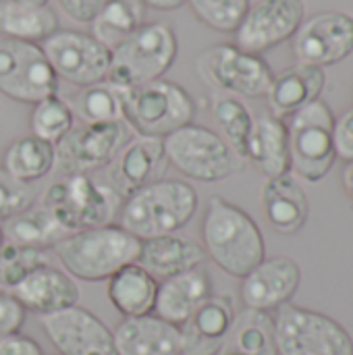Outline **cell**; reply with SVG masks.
Instances as JSON below:
<instances>
[{"instance_id":"46","label":"cell","mask_w":353,"mask_h":355,"mask_svg":"<svg viewBox=\"0 0 353 355\" xmlns=\"http://www.w3.org/2000/svg\"><path fill=\"white\" fill-rule=\"evenodd\" d=\"M4 241H6V239H4V233H2V225H0V250H2V245H4Z\"/></svg>"},{"instance_id":"4","label":"cell","mask_w":353,"mask_h":355,"mask_svg":"<svg viewBox=\"0 0 353 355\" xmlns=\"http://www.w3.org/2000/svg\"><path fill=\"white\" fill-rule=\"evenodd\" d=\"M179 52L175 29L164 21H146L123 44L110 50L106 81L121 92L162 79Z\"/></svg>"},{"instance_id":"29","label":"cell","mask_w":353,"mask_h":355,"mask_svg":"<svg viewBox=\"0 0 353 355\" xmlns=\"http://www.w3.org/2000/svg\"><path fill=\"white\" fill-rule=\"evenodd\" d=\"M56 166V146L25 135L15 139L2 156V168L23 185H31L46 175H50Z\"/></svg>"},{"instance_id":"33","label":"cell","mask_w":353,"mask_h":355,"mask_svg":"<svg viewBox=\"0 0 353 355\" xmlns=\"http://www.w3.org/2000/svg\"><path fill=\"white\" fill-rule=\"evenodd\" d=\"M71 108L75 116L83 123H121L125 121L123 108V92L110 85L108 81H100L94 85L79 87L73 96Z\"/></svg>"},{"instance_id":"21","label":"cell","mask_w":353,"mask_h":355,"mask_svg":"<svg viewBox=\"0 0 353 355\" xmlns=\"http://www.w3.org/2000/svg\"><path fill=\"white\" fill-rule=\"evenodd\" d=\"M235 316L233 297L227 293H212L181 327L185 355H218Z\"/></svg>"},{"instance_id":"13","label":"cell","mask_w":353,"mask_h":355,"mask_svg":"<svg viewBox=\"0 0 353 355\" xmlns=\"http://www.w3.org/2000/svg\"><path fill=\"white\" fill-rule=\"evenodd\" d=\"M129 125L121 123H81L56 144V166L69 173H94L110 166L121 148L129 141Z\"/></svg>"},{"instance_id":"31","label":"cell","mask_w":353,"mask_h":355,"mask_svg":"<svg viewBox=\"0 0 353 355\" xmlns=\"http://www.w3.org/2000/svg\"><path fill=\"white\" fill-rule=\"evenodd\" d=\"M144 23L146 6L139 0H106L92 21V35L112 50Z\"/></svg>"},{"instance_id":"40","label":"cell","mask_w":353,"mask_h":355,"mask_svg":"<svg viewBox=\"0 0 353 355\" xmlns=\"http://www.w3.org/2000/svg\"><path fill=\"white\" fill-rule=\"evenodd\" d=\"M333 148H335L337 158L345 162H353V108L345 114H341L339 119H335Z\"/></svg>"},{"instance_id":"12","label":"cell","mask_w":353,"mask_h":355,"mask_svg":"<svg viewBox=\"0 0 353 355\" xmlns=\"http://www.w3.org/2000/svg\"><path fill=\"white\" fill-rule=\"evenodd\" d=\"M42 50L58 79L77 87L106 81L110 50L92 33L58 29L42 42Z\"/></svg>"},{"instance_id":"2","label":"cell","mask_w":353,"mask_h":355,"mask_svg":"<svg viewBox=\"0 0 353 355\" xmlns=\"http://www.w3.org/2000/svg\"><path fill=\"white\" fill-rule=\"evenodd\" d=\"M139 250L141 241L121 225L69 233L54 245V254L64 272L87 283L108 281L123 266L137 262Z\"/></svg>"},{"instance_id":"28","label":"cell","mask_w":353,"mask_h":355,"mask_svg":"<svg viewBox=\"0 0 353 355\" xmlns=\"http://www.w3.org/2000/svg\"><path fill=\"white\" fill-rule=\"evenodd\" d=\"M58 31V17L48 4L0 0V37L40 44Z\"/></svg>"},{"instance_id":"23","label":"cell","mask_w":353,"mask_h":355,"mask_svg":"<svg viewBox=\"0 0 353 355\" xmlns=\"http://www.w3.org/2000/svg\"><path fill=\"white\" fill-rule=\"evenodd\" d=\"M206 262V252L202 243L181 237V235H162L141 241L137 264L144 266L154 279H169L187 270H193Z\"/></svg>"},{"instance_id":"37","label":"cell","mask_w":353,"mask_h":355,"mask_svg":"<svg viewBox=\"0 0 353 355\" xmlns=\"http://www.w3.org/2000/svg\"><path fill=\"white\" fill-rule=\"evenodd\" d=\"M196 19L206 27L233 33L250 8V0H185Z\"/></svg>"},{"instance_id":"5","label":"cell","mask_w":353,"mask_h":355,"mask_svg":"<svg viewBox=\"0 0 353 355\" xmlns=\"http://www.w3.org/2000/svg\"><path fill=\"white\" fill-rule=\"evenodd\" d=\"M40 206L69 233L110 225L121 198L110 185L98 183L85 173H69L46 187Z\"/></svg>"},{"instance_id":"42","label":"cell","mask_w":353,"mask_h":355,"mask_svg":"<svg viewBox=\"0 0 353 355\" xmlns=\"http://www.w3.org/2000/svg\"><path fill=\"white\" fill-rule=\"evenodd\" d=\"M0 355H44V352L31 337L15 333L0 339Z\"/></svg>"},{"instance_id":"45","label":"cell","mask_w":353,"mask_h":355,"mask_svg":"<svg viewBox=\"0 0 353 355\" xmlns=\"http://www.w3.org/2000/svg\"><path fill=\"white\" fill-rule=\"evenodd\" d=\"M15 2H25V4H48V0H15Z\"/></svg>"},{"instance_id":"18","label":"cell","mask_w":353,"mask_h":355,"mask_svg":"<svg viewBox=\"0 0 353 355\" xmlns=\"http://www.w3.org/2000/svg\"><path fill=\"white\" fill-rule=\"evenodd\" d=\"M110 166V187L119 193L121 200H127L148 183L164 179L169 162L164 156L162 139L144 135L129 139Z\"/></svg>"},{"instance_id":"6","label":"cell","mask_w":353,"mask_h":355,"mask_svg":"<svg viewBox=\"0 0 353 355\" xmlns=\"http://www.w3.org/2000/svg\"><path fill=\"white\" fill-rule=\"evenodd\" d=\"M125 123L137 135L164 139L177 129L193 123L196 102L175 81L156 79L123 92Z\"/></svg>"},{"instance_id":"38","label":"cell","mask_w":353,"mask_h":355,"mask_svg":"<svg viewBox=\"0 0 353 355\" xmlns=\"http://www.w3.org/2000/svg\"><path fill=\"white\" fill-rule=\"evenodd\" d=\"M33 204V191L29 185L12 179L4 168H0V220H8L15 214L27 210Z\"/></svg>"},{"instance_id":"19","label":"cell","mask_w":353,"mask_h":355,"mask_svg":"<svg viewBox=\"0 0 353 355\" xmlns=\"http://www.w3.org/2000/svg\"><path fill=\"white\" fill-rule=\"evenodd\" d=\"M10 295L23 306L25 312L48 316L77 306L81 291L71 275L46 264L21 281Z\"/></svg>"},{"instance_id":"3","label":"cell","mask_w":353,"mask_h":355,"mask_svg":"<svg viewBox=\"0 0 353 355\" xmlns=\"http://www.w3.org/2000/svg\"><path fill=\"white\" fill-rule=\"evenodd\" d=\"M198 191L179 179H158L131 193L121 206V227L139 241L173 235L191 223Z\"/></svg>"},{"instance_id":"26","label":"cell","mask_w":353,"mask_h":355,"mask_svg":"<svg viewBox=\"0 0 353 355\" xmlns=\"http://www.w3.org/2000/svg\"><path fill=\"white\" fill-rule=\"evenodd\" d=\"M158 279H154L144 266L137 262L123 266L108 279L106 295L112 308L123 318H137L154 314L156 295H158Z\"/></svg>"},{"instance_id":"9","label":"cell","mask_w":353,"mask_h":355,"mask_svg":"<svg viewBox=\"0 0 353 355\" xmlns=\"http://www.w3.org/2000/svg\"><path fill=\"white\" fill-rule=\"evenodd\" d=\"M333 125L335 116L320 100L302 106L291 114L287 125L291 168L310 183L327 177L337 158L333 148Z\"/></svg>"},{"instance_id":"10","label":"cell","mask_w":353,"mask_h":355,"mask_svg":"<svg viewBox=\"0 0 353 355\" xmlns=\"http://www.w3.org/2000/svg\"><path fill=\"white\" fill-rule=\"evenodd\" d=\"M196 71L210 87L243 98L266 96L275 77L260 54L243 52L235 44H216L202 50L196 58Z\"/></svg>"},{"instance_id":"47","label":"cell","mask_w":353,"mask_h":355,"mask_svg":"<svg viewBox=\"0 0 353 355\" xmlns=\"http://www.w3.org/2000/svg\"><path fill=\"white\" fill-rule=\"evenodd\" d=\"M0 110H2V106H0Z\"/></svg>"},{"instance_id":"11","label":"cell","mask_w":353,"mask_h":355,"mask_svg":"<svg viewBox=\"0 0 353 355\" xmlns=\"http://www.w3.org/2000/svg\"><path fill=\"white\" fill-rule=\"evenodd\" d=\"M0 94L31 106L58 94V77L40 44L0 37Z\"/></svg>"},{"instance_id":"22","label":"cell","mask_w":353,"mask_h":355,"mask_svg":"<svg viewBox=\"0 0 353 355\" xmlns=\"http://www.w3.org/2000/svg\"><path fill=\"white\" fill-rule=\"evenodd\" d=\"M212 293L214 283L210 272L198 266L158 283L154 314L175 327H183Z\"/></svg>"},{"instance_id":"24","label":"cell","mask_w":353,"mask_h":355,"mask_svg":"<svg viewBox=\"0 0 353 355\" xmlns=\"http://www.w3.org/2000/svg\"><path fill=\"white\" fill-rule=\"evenodd\" d=\"M262 208L268 225L283 235L300 233L310 214L308 196L289 173L273 177L264 183Z\"/></svg>"},{"instance_id":"1","label":"cell","mask_w":353,"mask_h":355,"mask_svg":"<svg viewBox=\"0 0 353 355\" xmlns=\"http://www.w3.org/2000/svg\"><path fill=\"white\" fill-rule=\"evenodd\" d=\"M202 248L223 272L243 279L264 258V237L256 220L239 206L212 196L202 218Z\"/></svg>"},{"instance_id":"25","label":"cell","mask_w":353,"mask_h":355,"mask_svg":"<svg viewBox=\"0 0 353 355\" xmlns=\"http://www.w3.org/2000/svg\"><path fill=\"white\" fill-rule=\"evenodd\" d=\"M325 87V71L310 64H293L273 77L268 87V106L270 114L277 119L291 116L302 106L318 100Z\"/></svg>"},{"instance_id":"41","label":"cell","mask_w":353,"mask_h":355,"mask_svg":"<svg viewBox=\"0 0 353 355\" xmlns=\"http://www.w3.org/2000/svg\"><path fill=\"white\" fill-rule=\"evenodd\" d=\"M62 12L77 23H92L106 0H56Z\"/></svg>"},{"instance_id":"17","label":"cell","mask_w":353,"mask_h":355,"mask_svg":"<svg viewBox=\"0 0 353 355\" xmlns=\"http://www.w3.org/2000/svg\"><path fill=\"white\" fill-rule=\"evenodd\" d=\"M302 283L298 262L285 256L264 258L241 279V302L248 310L273 312L289 304Z\"/></svg>"},{"instance_id":"27","label":"cell","mask_w":353,"mask_h":355,"mask_svg":"<svg viewBox=\"0 0 353 355\" xmlns=\"http://www.w3.org/2000/svg\"><path fill=\"white\" fill-rule=\"evenodd\" d=\"M246 160H250L266 179L289 173L291 162L287 125L273 114H260L254 119Z\"/></svg>"},{"instance_id":"7","label":"cell","mask_w":353,"mask_h":355,"mask_svg":"<svg viewBox=\"0 0 353 355\" xmlns=\"http://www.w3.org/2000/svg\"><path fill=\"white\" fill-rule=\"evenodd\" d=\"M162 146L166 162L191 181L216 183L233 177L243 164L218 133L196 123L166 135Z\"/></svg>"},{"instance_id":"36","label":"cell","mask_w":353,"mask_h":355,"mask_svg":"<svg viewBox=\"0 0 353 355\" xmlns=\"http://www.w3.org/2000/svg\"><path fill=\"white\" fill-rule=\"evenodd\" d=\"M46 264H48V258L44 250L4 241L0 250V289L10 293L33 270Z\"/></svg>"},{"instance_id":"39","label":"cell","mask_w":353,"mask_h":355,"mask_svg":"<svg viewBox=\"0 0 353 355\" xmlns=\"http://www.w3.org/2000/svg\"><path fill=\"white\" fill-rule=\"evenodd\" d=\"M25 322L23 306L6 291H0V339L21 331Z\"/></svg>"},{"instance_id":"16","label":"cell","mask_w":353,"mask_h":355,"mask_svg":"<svg viewBox=\"0 0 353 355\" xmlns=\"http://www.w3.org/2000/svg\"><path fill=\"white\" fill-rule=\"evenodd\" d=\"M40 324L60 355H119L112 331L85 308L40 316Z\"/></svg>"},{"instance_id":"34","label":"cell","mask_w":353,"mask_h":355,"mask_svg":"<svg viewBox=\"0 0 353 355\" xmlns=\"http://www.w3.org/2000/svg\"><path fill=\"white\" fill-rule=\"evenodd\" d=\"M212 116L218 125L221 137L235 152V156L246 162L248 144L254 129V116L250 108L235 96H221L212 102Z\"/></svg>"},{"instance_id":"8","label":"cell","mask_w":353,"mask_h":355,"mask_svg":"<svg viewBox=\"0 0 353 355\" xmlns=\"http://www.w3.org/2000/svg\"><path fill=\"white\" fill-rule=\"evenodd\" d=\"M273 322L277 355H353L350 333L320 312L285 304Z\"/></svg>"},{"instance_id":"35","label":"cell","mask_w":353,"mask_h":355,"mask_svg":"<svg viewBox=\"0 0 353 355\" xmlns=\"http://www.w3.org/2000/svg\"><path fill=\"white\" fill-rule=\"evenodd\" d=\"M73 127H75V112L71 104L62 100L58 94L48 96L31 106L29 131L33 137H40L56 146Z\"/></svg>"},{"instance_id":"30","label":"cell","mask_w":353,"mask_h":355,"mask_svg":"<svg viewBox=\"0 0 353 355\" xmlns=\"http://www.w3.org/2000/svg\"><path fill=\"white\" fill-rule=\"evenodd\" d=\"M223 349L235 355H277L273 316L246 308L235 316Z\"/></svg>"},{"instance_id":"15","label":"cell","mask_w":353,"mask_h":355,"mask_svg":"<svg viewBox=\"0 0 353 355\" xmlns=\"http://www.w3.org/2000/svg\"><path fill=\"white\" fill-rule=\"evenodd\" d=\"M353 52V17L318 12L304 21L293 35V56L300 64L331 67Z\"/></svg>"},{"instance_id":"44","label":"cell","mask_w":353,"mask_h":355,"mask_svg":"<svg viewBox=\"0 0 353 355\" xmlns=\"http://www.w3.org/2000/svg\"><path fill=\"white\" fill-rule=\"evenodd\" d=\"M343 187H345L347 196L352 198L353 202V162H347V166L343 171Z\"/></svg>"},{"instance_id":"14","label":"cell","mask_w":353,"mask_h":355,"mask_svg":"<svg viewBox=\"0 0 353 355\" xmlns=\"http://www.w3.org/2000/svg\"><path fill=\"white\" fill-rule=\"evenodd\" d=\"M304 0H258L250 4L235 33V46L250 54H262L293 37L304 23Z\"/></svg>"},{"instance_id":"43","label":"cell","mask_w":353,"mask_h":355,"mask_svg":"<svg viewBox=\"0 0 353 355\" xmlns=\"http://www.w3.org/2000/svg\"><path fill=\"white\" fill-rule=\"evenodd\" d=\"M146 8L152 10H160V12H169V10H177L185 4V0H139Z\"/></svg>"},{"instance_id":"32","label":"cell","mask_w":353,"mask_h":355,"mask_svg":"<svg viewBox=\"0 0 353 355\" xmlns=\"http://www.w3.org/2000/svg\"><path fill=\"white\" fill-rule=\"evenodd\" d=\"M2 233H4V239L10 243L37 248V250L54 248L60 239L69 235V231L62 229L56 223V218L50 212H46L42 206L37 208L29 206L27 210L4 220Z\"/></svg>"},{"instance_id":"20","label":"cell","mask_w":353,"mask_h":355,"mask_svg":"<svg viewBox=\"0 0 353 355\" xmlns=\"http://www.w3.org/2000/svg\"><path fill=\"white\" fill-rule=\"evenodd\" d=\"M119 355H185V337L156 314L123 318L112 331Z\"/></svg>"}]
</instances>
